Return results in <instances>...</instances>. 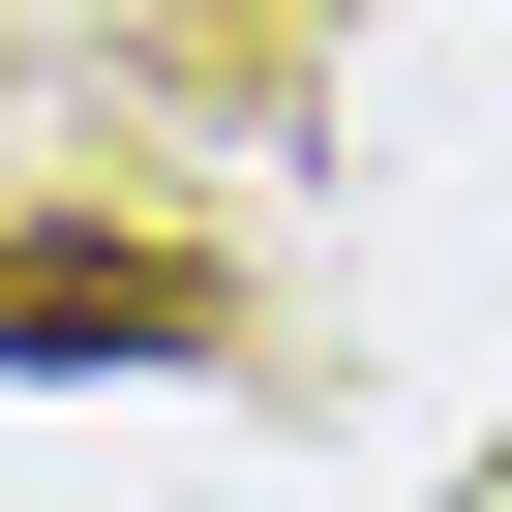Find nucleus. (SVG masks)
<instances>
[{
    "label": "nucleus",
    "instance_id": "nucleus-1",
    "mask_svg": "<svg viewBox=\"0 0 512 512\" xmlns=\"http://www.w3.org/2000/svg\"><path fill=\"white\" fill-rule=\"evenodd\" d=\"M0 362H181V272L151 241H0Z\"/></svg>",
    "mask_w": 512,
    "mask_h": 512
}]
</instances>
